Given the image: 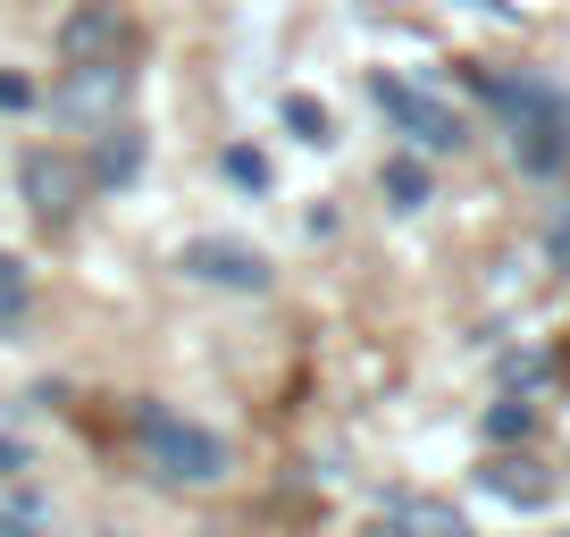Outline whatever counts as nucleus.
Wrapping results in <instances>:
<instances>
[{"label":"nucleus","instance_id":"nucleus-15","mask_svg":"<svg viewBox=\"0 0 570 537\" xmlns=\"http://www.w3.org/2000/svg\"><path fill=\"white\" fill-rule=\"evenodd\" d=\"M18 311H26V268L0 252V320H18Z\"/></svg>","mask_w":570,"mask_h":537},{"label":"nucleus","instance_id":"nucleus-11","mask_svg":"<svg viewBox=\"0 0 570 537\" xmlns=\"http://www.w3.org/2000/svg\"><path fill=\"white\" fill-rule=\"evenodd\" d=\"M142 168V135H126V126H109V144L92 152V185H126Z\"/></svg>","mask_w":570,"mask_h":537},{"label":"nucleus","instance_id":"nucleus-1","mask_svg":"<svg viewBox=\"0 0 570 537\" xmlns=\"http://www.w3.org/2000/svg\"><path fill=\"white\" fill-rule=\"evenodd\" d=\"M135 437H142V462L160 470L168 487H218L227 479V446L194 420H177L168 403H135Z\"/></svg>","mask_w":570,"mask_h":537},{"label":"nucleus","instance_id":"nucleus-5","mask_svg":"<svg viewBox=\"0 0 570 537\" xmlns=\"http://www.w3.org/2000/svg\"><path fill=\"white\" fill-rule=\"evenodd\" d=\"M177 268L202 277V286H227V294H268V252L235 244V235H194L177 252Z\"/></svg>","mask_w":570,"mask_h":537},{"label":"nucleus","instance_id":"nucleus-17","mask_svg":"<svg viewBox=\"0 0 570 537\" xmlns=\"http://www.w3.org/2000/svg\"><path fill=\"white\" fill-rule=\"evenodd\" d=\"M26 470H35V462H26V446H9V437H0V479H26Z\"/></svg>","mask_w":570,"mask_h":537},{"label":"nucleus","instance_id":"nucleus-7","mask_svg":"<svg viewBox=\"0 0 570 537\" xmlns=\"http://www.w3.org/2000/svg\"><path fill=\"white\" fill-rule=\"evenodd\" d=\"M512 160H520V177H562V168H570V118L512 126Z\"/></svg>","mask_w":570,"mask_h":537},{"label":"nucleus","instance_id":"nucleus-18","mask_svg":"<svg viewBox=\"0 0 570 537\" xmlns=\"http://www.w3.org/2000/svg\"><path fill=\"white\" fill-rule=\"evenodd\" d=\"M546 252H553V268H570V211H562V227L546 235Z\"/></svg>","mask_w":570,"mask_h":537},{"label":"nucleus","instance_id":"nucleus-3","mask_svg":"<svg viewBox=\"0 0 570 537\" xmlns=\"http://www.w3.org/2000/svg\"><path fill=\"white\" fill-rule=\"evenodd\" d=\"M18 185H26V211H35L42 227H68V218L85 211V194H92V168L68 160V152H26Z\"/></svg>","mask_w":570,"mask_h":537},{"label":"nucleus","instance_id":"nucleus-9","mask_svg":"<svg viewBox=\"0 0 570 537\" xmlns=\"http://www.w3.org/2000/svg\"><path fill=\"white\" fill-rule=\"evenodd\" d=\"M479 479H487V496L520 504V512H537V504H553V479H546V470H537V462H512V453H503V462H487Z\"/></svg>","mask_w":570,"mask_h":537},{"label":"nucleus","instance_id":"nucleus-12","mask_svg":"<svg viewBox=\"0 0 570 537\" xmlns=\"http://www.w3.org/2000/svg\"><path fill=\"white\" fill-rule=\"evenodd\" d=\"M277 118L294 126V135H303V144H336V118H327V109L311 101V92H285V101H277Z\"/></svg>","mask_w":570,"mask_h":537},{"label":"nucleus","instance_id":"nucleus-14","mask_svg":"<svg viewBox=\"0 0 570 537\" xmlns=\"http://www.w3.org/2000/svg\"><path fill=\"white\" fill-rule=\"evenodd\" d=\"M218 168H227V177L244 185V194H268V160H261V152H252V144H235V152H227V160H218Z\"/></svg>","mask_w":570,"mask_h":537},{"label":"nucleus","instance_id":"nucleus-16","mask_svg":"<svg viewBox=\"0 0 570 537\" xmlns=\"http://www.w3.org/2000/svg\"><path fill=\"white\" fill-rule=\"evenodd\" d=\"M0 109H35V85H26V76H0Z\"/></svg>","mask_w":570,"mask_h":537},{"label":"nucleus","instance_id":"nucleus-4","mask_svg":"<svg viewBox=\"0 0 570 537\" xmlns=\"http://www.w3.org/2000/svg\"><path fill=\"white\" fill-rule=\"evenodd\" d=\"M59 59L68 68H118L126 59V9L118 0H76L59 18Z\"/></svg>","mask_w":570,"mask_h":537},{"label":"nucleus","instance_id":"nucleus-10","mask_svg":"<svg viewBox=\"0 0 570 537\" xmlns=\"http://www.w3.org/2000/svg\"><path fill=\"white\" fill-rule=\"evenodd\" d=\"M377 185H386L394 211H428V168H420V152H394V160L377 168Z\"/></svg>","mask_w":570,"mask_h":537},{"label":"nucleus","instance_id":"nucleus-13","mask_svg":"<svg viewBox=\"0 0 570 537\" xmlns=\"http://www.w3.org/2000/svg\"><path fill=\"white\" fill-rule=\"evenodd\" d=\"M537 429V412H529V403H520V394H512V403H495V412H487V437H495V446H512V437H529Z\"/></svg>","mask_w":570,"mask_h":537},{"label":"nucleus","instance_id":"nucleus-8","mask_svg":"<svg viewBox=\"0 0 570 537\" xmlns=\"http://www.w3.org/2000/svg\"><path fill=\"white\" fill-rule=\"evenodd\" d=\"M377 537H470V520L445 512V504H428V496H394L377 512Z\"/></svg>","mask_w":570,"mask_h":537},{"label":"nucleus","instance_id":"nucleus-2","mask_svg":"<svg viewBox=\"0 0 570 537\" xmlns=\"http://www.w3.org/2000/svg\"><path fill=\"white\" fill-rule=\"evenodd\" d=\"M370 101H377V109H386V118L411 135V152H462V144H470L462 109H445L436 92L403 85V76H370Z\"/></svg>","mask_w":570,"mask_h":537},{"label":"nucleus","instance_id":"nucleus-19","mask_svg":"<svg viewBox=\"0 0 570 537\" xmlns=\"http://www.w3.org/2000/svg\"><path fill=\"white\" fill-rule=\"evenodd\" d=\"M562 537H570V529H562Z\"/></svg>","mask_w":570,"mask_h":537},{"label":"nucleus","instance_id":"nucleus-6","mask_svg":"<svg viewBox=\"0 0 570 537\" xmlns=\"http://www.w3.org/2000/svg\"><path fill=\"white\" fill-rule=\"evenodd\" d=\"M126 109V68H68V85L51 92V118L68 126H118Z\"/></svg>","mask_w":570,"mask_h":537}]
</instances>
